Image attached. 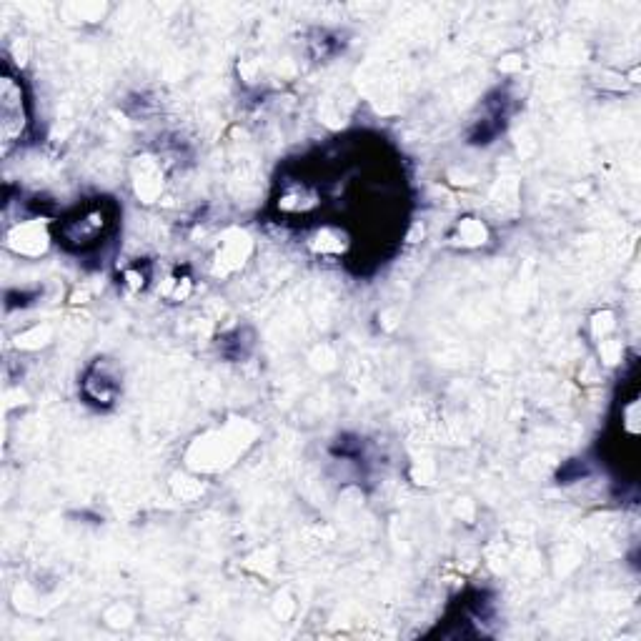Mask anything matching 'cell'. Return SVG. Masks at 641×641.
Masks as SVG:
<instances>
[{"mask_svg":"<svg viewBox=\"0 0 641 641\" xmlns=\"http://www.w3.org/2000/svg\"><path fill=\"white\" fill-rule=\"evenodd\" d=\"M0 121H3V146H6L8 153L13 143L21 141L28 128V108L26 96H23V83H18L11 73L3 76V86H0Z\"/></svg>","mask_w":641,"mask_h":641,"instance_id":"6da1fadb","label":"cell"},{"mask_svg":"<svg viewBox=\"0 0 641 641\" xmlns=\"http://www.w3.org/2000/svg\"><path fill=\"white\" fill-rule=\"evenodd\" d=\"M108 226H111V218L106 216V203L88 206L76 218H68L63 223V238L68 243H76L78 248H88L106 233Z\"/></svg>","mask_w":641,"mask_h":641,"instance_id":"7a4b0ae2","label":"cell"},{"mask_svg":"<svg viewBox=\"0 0 641 641\" xmlns=\"http://www.w3.org/2000/svg\"><path fill=\"white\" fill-rule=\"evenodd\" d=\"M8 241H11L23 256H38V253L46 251L51 236H48L46 223H41V218H33V221L18 223V226L8 233Z\"/></svg>","mask_w":641,"mask_h":641,"instance_id":"3957f363","label":"cell"},{"mask_svg":"<svg viewBox=\"0 0 641 641\" xmlns=\"http://www.w3.org/2000/svg\"><path fill=\"white\" fill-rule=\"evenodd\" d=\"M93 374L98 376V381L101 384H96V379H91V376H86V381H83V391H86V396L91 401H96V404H113V399H116L118 394V384L116 381L108 376V371L103 369V366H96L93 369Z\"/></svg>","mask_w":641,"mask_h":641,"instance_id":"277c9868","label":"cell"}]
</instances>
